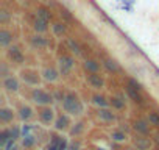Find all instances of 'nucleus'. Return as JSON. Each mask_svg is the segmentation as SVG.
I'll list each match as a JSON object with an SVG mask.
<instances>
[{
	"instance_id": "1",
	"label": "nucleus",
	"mask_w": 159,
	"mask_h": 150,
	"mask_svg": "<svg viewBox=\"0 0 159 150\" xmlns=\"http://www.w3.org/2000/svg\"><path fill=\"white\" fill-rule=\"evenodd\" d=\"M62 110L67 113V114H72V116H80L83 111H84V106H83V102L78 99L76 94L73 92H67L64 100H62Z\"/></svg>"
},
{
	"instance_id": "2",
	"label": "nucleus",
	"mask_w": 159,
	"mask_h": 150,
	"mask_svg": "<svg viewBox=\"0 0 159 150\" xmlns=\"http://www.w3.org/2000/svg\"><path fill=\"white\" fill-rule=\"evenodd\" d=\"M31 100L36 103V105H41V106H48L55 102V97L53 94L41 89V88H34L31 91Z\"/></svg>"
},
{
	"instance_id": "3",
	"label": "nucleus",
	"mask_w": 159,
	"mask_h": 150,
	"mask_svg": "<svg viewBox=\"0 0 159 150\" xmlns=\"http://www.w3.org/2000/svg\"><path fill=\"white\" fill-rule=\"evenodd\" d=\"M58 66H59V73L62 75V77H67V75L72 72V69L75 67V59H73L72 55L64 53V55L59 58Z\"/></svg>"
},
{
	"instance_id": "4",
	"label": "nucleus",
	"mask_w": 159,
	"mask_h": 150,
	"mask_svg": "<svg viewBox=\"0 0 159 150\" xmlns=\"http://www.w3.org/2000/svg\"><path fill=\"white\" fill-rule=\"evenodd\" d=\"M7 55H8V58H10L13 63H16V64H22V63L25 61V56H24L22 50H20L17 45H10L8 50H7Z\"/></svg>"
},
{
	"instance_id": "5",
	"label": "nucleus",
	"mask_w": 159,
	"mask_h": 150,
	"mask_svg": "<svg viewBox=\"0 0 159 150\" xmlns=\"http://www.w3.org/2000/svg\"><path fill=\"white\" fill-rule=\"evenodd\" d=\"M86 82H88L89 86L94 88V89H102V88H105V78L102 77L100 73H88V75H86Z\"/></svg>"
},
{
	"instance_id": "6",
	"label": "nucleus",
	"mask_w": 159,
	"mask_h": 150,
	"mask_svg": "<svg viewBox=\"0 0 159 150\" xmlns=\"http://www.w3.org/2000/svg\"><path fill=\"white\" fill-rule=\"evenodd\" d=\"M83 69L88 72V73H100L102 70V64L94 59V58H86L84 63H83Z\"/></svg>"
},
{
	"instance_id": "7",
	"label": "nucleus",
	"mask_w": 159,
	"mask_h": 150,
	"mask_svg": "<svg viewBox=\"0 0 159 150\" xmlns=\"http://www.w3.org/2000/svg\"><path fill=\"white\" fill-rule=\"evenodd\" d=\"M148 124H150V122L145 120V119H137V120H134L133 128H134V131H136L137 134L148 136V134H150V125H148Z\"/></svg>"
},
{
	"instance_id": "8",
	"label": "nucleus",
	"mask_w": 159,
	"mask_h": 150,
	"mask_svg": "<svg viewBox=\"0 0 159 150\" xmlns=\"http://www.w3.org/2000/svg\"><path fill=\"white\" fill-rule=\"evenodd\" d=\"M103 67L109 72V73H112V75H116V73H119V72H122V69H120V64L116 61V59H112V58H103Z\"/></svg>"
},
{
	"instance_id": "9",
	"label": "nucleus",
	"mask_w": 159,
	"mask_h": 150,
	"mask_svg": "<svg viewBox=\"0 0 159 150\" xmlns=\"http://www.w3.org/2000/svg\"><path fill=\"white\" fill-rule=\"evenodd\" d=\"M125 92H126V96H128L136 105H139V106H143V105H145V99H143L142 92L134 91V89H131V88H128V86H125Z\"/></svg>"
},
{
	"instance_id": "10",
	"label": "nucleus",
	"mask_w": 159,
	"mask_h": 150,
	"mask_svg": "<svg viewBox=\"0 0 159 150\" xmlns=\"http://www.w3.org/2000/svg\"><path fill=\"white\" fill-rule=\"evenodd\" d=\"M3 88L8 91V92H17L20 85H19V80L16 77H13V75H10V77L3 78Z\"/></svg>"
},
{
	"instance_id": "11",
	"label": "nucleus",
	"mask_w": 159,
	"mask_h": 150,
	"mask_svg": "<svg viewBox=\"0 0 159 150\" xmlns=\"http://www.w3.org/2000/svg\"><path fill=\"white\" fill-rule=\"evenodd\" d=\"M22 80L27 83V85H30V86H38L39 85V75L36 73V72H33V70H25V72H22Z\"/></svg>"
},
{
	"instance_id": "12",
	"label": "nucleus",
	"mask_w": 159,
	"mask_h": 150,
	"mask_svg": "<svg viewBox=\"0 0 159 150\" xmlns=\"http://www.w3.org/2000/svg\"><path fill=\"white\" fill-rule=\"evenodd\" d=\"M97 117L100 120H103V122H114L117 119L116 113H112V110H109V108H98Z\"/></svg>"
},
{
	"instance_id": "13",
	"label": "nucleus",
	"mask_w": 159,
	"mask_h": 150,
	"mask_svg": "<svg viewBox=\"0 0 159 150\" xmlns=\"http://www.w3.org/2000/svg\"><path fill=\"white\" fill-rule=\"evenodd\" d=\"M53 117H55V114H53V110H52L50 106H44V108L39 111V119H41L42 124H47V125L52 124Z\"/></svg>"
},
{
	"instance_id": "14",
	"label": "nucleus",
	"mask_w": 159,
	"mask_h": 150,
	"mask_svg": "<svg viewBox=\"0 0 159 150\" xmlns=\"http://www.w3.org/2000/svg\"><path fill=\"white\" fill-rule=\"evenodd\" d=\"M58 77H59V72H58L56 69H53V67H45V69L42 70V78H44L45 82L53 83V82L58 80Z\"/></svg>"
},
{
	"instance_id": "15",
	"label": "nucleus",
	"mask_w": 159,
	"mask_h": 150,
	"mask_svg": "<svg viewBox=\"0 0 159 150\" xmlns=\"http://www.w3.org/2000/svg\"><path fill=\"white\" fill-rule=\"evenodd\" d=\"M13 39H14V36H13L11 31H8L5 28L0 31V45L2 47H10L13 44Z\"/></svg>"
},
{
	"instance_id": "16",
	"label": "nucleus",
	"mask_w": 159,
	"mask_h": 150,
	"mask_svg": "<svg viewBox=\"0 0 159 150\" xmlns=\"http://www.w3.org/2000/svg\"><path fill=\"white\" fill-rule=\"evenodd\" d=\"M33 30L36 31V35H42V33H45L48 30V22L36 17V21L33 22Z\"/></svg>"
},
{
	"instance_id": "17",
	"label": "nucleus",
	"mask_w": 159,
	"mask_h": 150,
	"mask_svg": "<svg viewBox=\"0 0 159 150\" xmlns=\"http://www.w3.org/2000/svg\"><path fill=\"white\" fill-rule=\"evenodd\" d=\"M31 45L36 49H45L48 45V39L44 38L42 35H34V36H31Z\"/></svg>"
},
{
	"instance_id": "18",
	"label": "nucleus",
	"mask_w": 159,
	"mask_h": 150,
	"mask_svg": "<svg viewBox=\"0 0 159 150\" xmlns=\"http://www.w3.org/2000/svg\"><path fill=\"white\" fill-rule=\"evenodd\" d=\"M70 125V120H69V116L67 114H61V116H58L56 117V120H55V128L56 130H66L67 127Z\"/></svg>"
},
{
	"instance_id": "19",
	"label": "nucleus",
	"mask_w": 159,
	"mask_h": 150,
	"mask_svg": "<svg viewBox=\"0 0 159 150\" xmlns=\"http://www.w3.org/2000/svg\"><path fill=\"white\" fill-rule=\"evenodd\" d=\"M36 17L50 22L52 17H53V14H52V11H50L48 8H45V7H38V10H36Z\"/></svg>"
},
{
	"instance_id": "20",
	"label": "nucleus",
	"mask_w": 159,
	"mask_h": 150,
	"mask_svg": "<svg viewBox=\"0 0 159 150\" xmlns=\"http://www.w3.org/2000/svg\"><path fill=\"white\" fill-rule=\"evenodd\" d=\"M92 103L97 105L98 108H108L109 106V100L105 96H102V94H94L92 96Z\"/></svg>"
},
{
	"instance_id": "21",
	"label": "nucleus",
	"mask_w": 159,
	"mask_h": 150,
	"mask_svg": "<svg viewBox=\"0 0 159 150\" xmlns=\"http://www.w3.org/2000/svg\"><path fill=\"white\" fill-rule=\"evenodd\" d=\"M52 30L56 36H64L67 33V25H66V22H53Z\"/></svg>"
},
{
	"instance_id": "22",
	"label": "nucleus",
	"mask_w": 159,
	"mask_h": 150,
	"mask_svg": "<svg viewBox=\"0 0 159 150\" xmlns=\"http://www.w3.org/2000/svg\"><path fill=\"white\" fill-rule=\"evenodd\" d=\"M109 105L112 106V108H116V110H123L125 108V97H122V96H114V97H111L109 99Z\"/></svg>"
},
{
	"instance_id": "23",
	"label": "nucleus",
	"mask_w": 159,
	"mask_h": 150,
	"mask_svg": "<svg viewBox=\"0 0 159 150\" xmlns=\"http://www.w3.org/2000/svg\"><path fill=\"white\" fill-rule=\"evenodd\" d=\"M134 144H136L137 150H148V148L151 147V141H150L148 138H140V136L136 138Z\"/></svg>"
},
{
	"instance_id": "24",
	"label": "nucleus",
	"mask_w": 159,
	"mask_h": 150,
	"mask_svg": "<svg viewBox=\"0 0 159 150\" xmlns=\"http://www.w3.org/2000/svg\"><path fill=\"white\" fill-rule=\"evenodd\" d=\"M13 119H14L13 110H10V108H2V110H0V120H2L3 124H8Z\"/></svg>"
},
{
	"instance_id": "25",
	"label": "nucleus",
	"mask_w": 159,
	"mask_h": 150,
	"mask_svg": "<svg viewBox=\"0 0 159 150\" xmlns=\"http://www.w3.org/2000/svg\"><path fill=\"white\" fill-rule=\"evenodd\" d=\"M126 86L131 88V89H134V91H139V92H142V89H143L142 83L137 82V80L133 78V77H128V78H126Z\"/></svg>"
},
{
	"instance_id": "26",
	"label": "nucleus",
	"mask_w": 159,
	"mask_h": 150,
	"mask_svg": "<svg viewBox=\"0 0 159 150\" xmlns=\"http://www.w3.org/2000/svg\"><path fill=\"white\" fill-rule=\"evenodd\" d=\"M31 116H33V110H31L30 106H22V108L19 110V117H20L22 120H28Z\"/></svg>"
},
{
	"instance_id": "27",
	"label": "nucleus",
	"mask_w": 159,
	"mask_h": 150,
	"mask_svg": "<svg viewBox=\"0 0 159 150\" xmlns=\"http://www.w3.org/2000/svg\"><path fill=\"white\" fill-rule=\"evenodd\" d=\"M111 138H112V141H116V142H123V141L126 139V131H123V130H116V131H112Z\"/></svg>"
},
{
	"instance_id": "28",
	"label": "nucleus",
	"mask_w": 159,
	"mask_h": 150,
	"mask_svg": "<svg viewBox=\"0 0 159 150\" xmlns=\"http://www.w3.org/2000/svg\"><path fill=\"white\" fill-rule=\"evenodd\" d=\"M147 120L150 122V125H153V127L159 128V113L150 111V113H148V117H147Z\"/></svg>"
},
{
	"instance_id": "29",
	"label": "nucleus",
	"mask_w": 159,
	"mask_h": 150,
	"mask_svg": "<svg viewBox=\"0 0 159 150\" xmlns=\"http://www.w3.org/2000/svg\"><path fill=\"white\" fill-rule=\"evenodd\" d=\"M67 44H69V47H70V50H72L73 53H76V55H81V52H83V47L80 45L76 41H73V39H69V41H67Z\"/></svg>"
},
{
	"instance_id": "30",
	"label": "nucleus",
	"mask_w": 159,
	"mask_h": 150,
	"mask_svg": "<svg viewBox=\"0 0 159 150\" xmlns=\"http://www.w3.org/2000/svg\"><path fill=\"white\" fill-rule=\"evenodd\" d=\"M10 139H11V130H8V128L2 130V133H0V145L3 147Z\"/></svg>"
},
{
	"instance_id": "31",
	"label": "nucleus",
	"mask_w": 159,
	"mask_h": 150,
	"mask_svg": "<svg viewBox=\"0 0 159 150\" xmlns=\"http://www.w3.org/2000/svg\"><path fill=\"white\" fill-rule=\"evenodd\" d=\"M83 130H84V124H83V122H76V124L70 128V134H72V136H78Z\"/></svg>"
},
{
	"instance_id": "32",
	"label": "nucleus",
	"mask_w": 159,
	"mask_h": 150,
	"mask_svg": "<svg viewBox=\"0 0 159 150\" xmlns=\"http://www.w3.org/2000/svg\"><path fill=\"white\" fill-rule=\"evenodd\" d=\"M34 142H36L34 136H33V134H28V136H25V138H24V141H22V145H24L25 148H31V147L34 145Z\"/></svg>"
},
{
	"instance_id": "33",
	"label": "nucleus",
	"mask_w": 159,
	"mask_h": 150,
	"mask_svg": "<svg viewBox=\"0 0 159 150\" xmlns=\"http://www.w3.org/2000/svg\"><path fill=\"white\" fill-rule=\"evenodd\" d=\"M0 75H2V78H7V77H10V75H11L7 63H2V66H0Z\"/></svg>"
},
{
	"instance_id": "34",
	"label": "nucleus",
	"mask_w": 159,
	"mask_h": 150,
	"mask_svg": "<svg viewBox=\"0 0 159 150\" xmlns=\"http://www.w3.org/2000/svg\"><path fill=\"white\" fill-rule=\"evenodd\" d=\"M59 14H61V17H62L66 22H72V21H73V16H72L67 10H64V8H61V13H59ZM64 21H62V22H64Z\"/></svg>"
},
{
	"instance_id": "35",
	"label": "nucleus",
	"mask_w": 159,
	"mask_h": 150,
	"mask_svg": "<svg viewBox=\"0 0 159 150\" xmlns=\"http://www.w3.org/2000/svg\"><path fill=\"white\" fill-rule=\"evenodd\" d=\"M11 138L13 139H19V138H22V128H19V127H13L11 128Z\"/></svg>"
},
{
	"instance_id": "36",
	"label": "nucleus",
	"mask_w": 159,
	"mask_h": 150,
	"mask_svg": "<svg viewBox=\"0 0 159 150\" xmlns=\"http://www.w3.org/2000/svg\"><path fill=\"white\" fill-rule=\"evenodd\" d=\"M58 150H69V142L66 138H61V141L58 144Z\"/></svg>"
},
{
	"instance_id": "37",
	"label": "nucleus",
	"mask_w": 159,
	"mask_h": 150,
	"mask_svg": "<svg viewBox=\"0 0 159 150\" xmlns=\"http://www.w3.org/2000/svg\"><path fill=\"white\" fill-rule=\"evenodd\" d=\"M66 94H67V92H61V91H56V92L53 94V97H55V102H61V103H62V100H64Z\"/></svg>"
},
{
	"instance_id": "38",
	"label": "nucleus",
	"mask_w": 159,
	"mask_h": 150,
	"mask_svg": "<svg viewBox=\"0 0 159 150\" xmlns=\"http://www.w3.org/2000/svg\"><path fill=\"white\" fill-rule=\"evenodd\" d=\"M33 128H34L33 125H24V127H22V138L31 134V130H33Z\"/></svg>"
},
{
	"instance_id": "39",
	"label": "nucleus",
	"mask_w": 159,
	"mask_h": 150,
	"mask_svg": "<svg viewBox=\"0 0 159 150\" xmlns=\"http://www.w3.org/2000/svg\"><path fill=\"white\" fill-rule=\"evenodd\" d=\"M69 150H80V142H73L69 145Z\"/></svg>"
},
{
	"instance_id": "40",
	"label": "nucleus",
	"mask_w": 159,
	"mask_h": 150,
	"mask_svg": "<svg viewBox=\"0 0 159 150\" xmlns=\"http://www.w3.org/2000/svg\"><path fill=\"white\" fill-rule=\"evenodd\" d=\"M8 19H10V16H8V13H7V11H2V22L5 24V22H7Z\"/></svg>"
},
{
	"instance_id": "41",
	"label": "nucleus",
	"mask_w": 159,
	"mask_h": 150,
	"mask_svg": "<svg viewBox=\"0 0 159 150\" xmlns=\"http://www.w3.org/2000/svg\"><path fill=\"white\" fill-rule=\"evenodd\" d=\"M47 150H58V145H55V144H50V145L47 147Z\"/></svg>"
},
{
	"instance_id": "42",
	"label": "nucleus",
	"mask_w": 159,
	"mask_h": 150,
	"mask_svg": "<svg viewBox=\"0 0 159 150\" xmlns=\"http://www.w3.org/2000/svg\"><path fill=\"white\" fill-rule=\"evenodd\" d=\"M153 139H154V142H156V144H157V145H159V134H156V136H154V138H153Z\"/></svg>"
},
{
	"instance_id": "43",
	"label": "nucleus",
	"mask_w": 159,
	"mask_h": 150,
	"mask_svg": "<svg viewBox=\"0 0 159 150\" xmlns=\"http://www.w3.org/2000/svg\"><path fill=\"white\" fill-rule=\"evenodd\" d=\"M13 150H17V147H14V148H13Z\"/></svg>"
},
{
	"instance_id": "44",
	"label": "nucleus",
	"mask_w": 159,
	"mask_h": 150,
	"mask_svg": "<svg viewBox=\"0 0 159 150\" xmlns=\"http://www.w3.org/2000/svg\"><path fill=\"white\" fill-rule=\"evenodd\" d=\"M100 150H102V148H100Z\"/></svg>"
}]
</instances>
